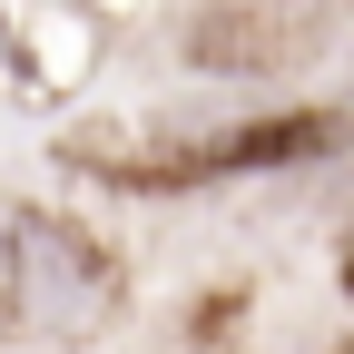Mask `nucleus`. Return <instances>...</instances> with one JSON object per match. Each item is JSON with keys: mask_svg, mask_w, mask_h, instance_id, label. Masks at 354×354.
<instances>
[{"mask_svg": "<svg viewBox=\"0 0 354 354\" xmlns=\"http://www.w3.org/2000/svg\"><path fill=\"white\" fill-rule=\"evenodd\" d=\"M118 256L59 207H30L10 227V256H0V325L20 344H88L109 315H118Z\"/></svg>", "mask_w": 354, "mask_h": 354, "instance_id": "f03ea898", "label": "nucleus"}, {"mask_svg": "<svg viewBox=\"0 0 354 354\" xmlns=\"http://www.w3.org/2000/svg\"><path fill=\"white\" fill-rule=\"evenodd\" d=\"M315 50V20H305V0H197L187 10V59L197 69H286Z\"/></svg>", "mask_w": 354, "mask_h": 354, "instance_id": "7ed1b4c3", "label": "nucleus"}, {"mask_svg": "<svg viewBox=\"0 0 354 354\" xmlns=\"http://www.w3.org/2000/svg\"><path fill=\"white\" fill-rule=\"evenodd\" d=\"M335 118H148V128H69L59 158L109 177V187H138V197H177V187H216V177H246V167H276L325 148Z\"/></svg>", "mask_w": 354, "mask_h": 354, "instance_id": "f257e3e1", "label": "nucleus"}, {"mask_svg": "<svg viewBox=\"0 0 354 354\" xmlns=\"http://www.w3.org/2000/svg\"><path fill=\"white\" fill-rule=\"evenodd\" d=\"M335 276H344V295H354V216H344V236H335Z\"/></svg>", "mask_w": 354, "mask_h": 354, "instance_id": "39448f33", "label": "nucleus"}, {"mask_svg": "<svg viewBox=\"0 0 354 354\" xmlns=\"http://www.w3.org/2000/svg\"><path fill=\"white\" fill-rule=\"evenodd\" d=\"M227 354H354V344L325 335V325H295V335H246V344H227Z\"/></svg>", "mask_w": 354, "mask_h": 354, "instance_id": "20e7f679", "label": "nucleus"}]
</instances>
